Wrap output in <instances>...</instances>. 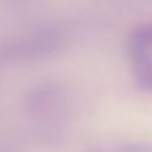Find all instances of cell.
<instances>
[{"mask_svg": "<svg viewBox=\"0 0 152 152\" xmlns=\"http://www.w3.org/2000/svg\"><path fill=\"white\" fill-rule=\"evenodd\" d=\"M132 39L148 49L152 46V24H145L139 26L131 36Z\"/></svg>", "mask_w": 152, "mask_h": 152, "instance_id": "6da1fadb", "label": "cell"}]
</instances>
